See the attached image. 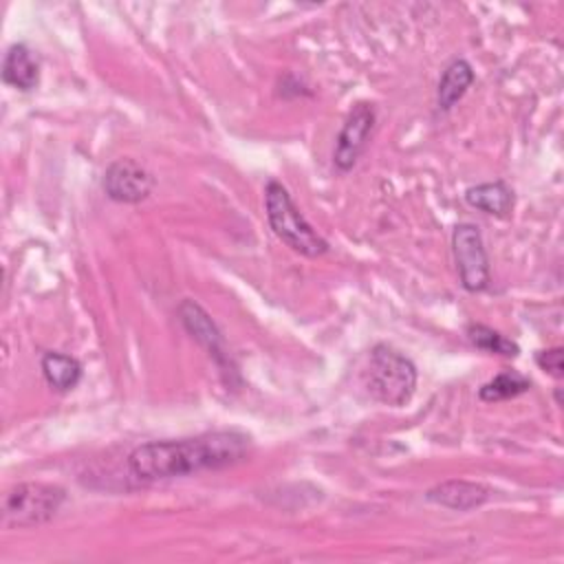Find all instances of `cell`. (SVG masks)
<instances>
[{
	"label": "cell",
	"instance_id": "obj_1",
	"mask_svg": "<svg viewBox=\"0 0 564 564\" xmlns=\"http://www.w3.org/2000/svg\"><path fill=\"white\" fill-rule=\"evenodd\" d=\"M251 436L240 430H214L185 438H161L128 454V471L139 482H161L200 471H218L251 454Z\"/></svg>",
	"mask_w": 564,
	"mask_h": 564
},
{
	"label": "cell",
	"instance_id": "obj_2",
	"mask_svg": "<svg viewBox=\"0 0 564 564\" xmlns=\"http://www.w3.org/2000/svg\"><path fill=\"white\" fill-rule=\"evenodd\" d=\"M419 372L410 357L390 344H375L364 368V386L368 394L390 408L405 405L416 390Z\"/></svg>",
	"mask_w": 564,
	"mask_h": 564
},
{
	"label": "cell",
	"instance_id": "obj_3",
	"mask_svg": "<svg viewBox=\"0 0 564 564\" xmlns=\"http://www.w3.org/2000/svg\"><path fill=\"white\" fill-rule=\"evenodd\" d=\"M264 216L271 231L295 253L319 258L330 249L328 240L304 218L289 189L275 178L264 185Z\"/></svg>",
	"mask_w": 564,
	"mask_h": 564
},
{
	"label": "cell",
	"instance_id": "obj_4",
	"mask_svg": "<svg viewBox=\"0 0 564 564\" xmlns=\"http://www.w3.org/2000/svg\"><path fill=\"white\" fill-rule=\"evenodd\" d=\"M66 502V489L53 482L26 480L9 487L2 496V524L31 529L51 522Z\"/></svg>",
	"mask_w": 564,
	"mask_h": 564
},
{
	"label": "cell",
	"instance_id": "obj_5",
	"mask_svg": "<svg viewBox=\"0 0 564 564\" xmlns=\"http://www.w3.org/2000/svg\"><path fill=\"white\" fill-rule=\"evenodd\" d=\"M452 253L458 269L460 286L467 293L487 291L491 284V269L478 225L458 223L452 229Z\"/></svg>",
	"mask_w": 564,
	"mask_h": 564
},
{
	"label": "cell",
	"instance_id": "obj_6",
	"mask_svg": "<svg viewBox=\"0 0 564 564\" xmlns=\"http://www.w3.org/2000/svg\"><path fill=\"white\" fill-rule=\"evenodd\" d=\"M176 313H178V322L187 330V335L198 346L205 348V352L212 357V361L218 366L220 375L225 377L227 386H231V379L234 377L238 379V366H236V361H234V357H231V352L227 348V341H225L223 330L218 328V324L192 297L181 300Z\"/></svg>",
	"mask_w": 564,
	"mask_h": 564
},
{
	"label": "cell",
	"instance_id": "obj_7",
	"mask_svg": "<svg viewBox=\"0 0 564 564\" xmlns=\"http://www.w3.org/2000/svg\"><path fill=\"white\" fill-rule=\"evenodd\" d=\"M375 126L377 106L372 101H357L348 110L333 148V167L337 174H348L357 165L370 143Z\"/></svg>",
	"mask_w": 564,
	"mask_h": 564
},
{
	"label": "cell",
	"instance_id": "obj_8",
	"mask_svg": "<svg viewBox=\"0 0 564 564\" xmlns=\"http://www.w3.org/2000/svg\"><path fill=\"white\" fill-rule=\"evenodd\" d=\"M156 185L154 174L137 159L121 156L112 161L104 176H101V189L112 203L121 205H137L145 200Z\"/></svg>",
	"mask_w": 564,
	"mask_h": 564
},
{
	"label": "cell",
	"instance_id": "obj_9",
	"mask_svg": "<svg viewBox=\"0 0 564 564\" xmlns=\"http://www.w3.org/2000/svg\"><path fill=\"white\" fill-rule=\"evenodd\" d=\"M491 498V489L471 480H445L425 491V500L452 511H474Z\"/></svg>",
	"mask_w": 564,
	"mask_h": 564
},
{
	"label": "cell",
	"instance_id": "obj_10",
	"mask_svg": "<svg viewBox=\"0 0 564 564\" xmlns=\"http://www.w3.org/2000/svg\"><path fill=\"white\" fill-rule=\"evenodd\" d=\"M2 82L29 93L40 84V62L24 42H13L2 57Z\"/></svg>",
	"mask_w": 564,
	"mask_h": 564
},
{
	"label": "cell",
	"instance_id": "obj_11",
	"mask_svg": "<svg viewBox=\"0 0 564 564\" xmlns=\"http://www.w3.org/2000/svg\"><path fill=\"white\" fill-rule=\"evenodd\" d=\"M465 203L482 214L496 216V218H507L513 212L516 205V192L507 181H489V183H478L465 189Z\"/></svg>",
	"mask_w": 564,
	"mask_h": 564
},
{
	"label": "cell",
	"instance_id": "obj_12",
	"mask_svg": "<svg viewBox=\"0 0 564 564\" xmlns=\"http://www.w3.org/2000/svg\"><path fill=\"white\" fill-rule=\"evenodd\" d=\"M476 73L474 66L465 57H454L441 73L436 84V110L449 112L474 84Z\"/></svg>",
	"mask_w": 564,
	"mask_h": 564
},
{
	"label": "cell",
	"instance_id": "obj_13",
	"mask_svg": "<svg viewBox=\"0 0 564 564\" xmlns=\"http://www.w3.org/2000/svg\"><path fill=\"white\" fill-rule=\"evenodd\" d=\"M40 370L44 381L55 392H70L77 388V383L84 377V366L77 357L59 352V350H46L40 359Z\"/></svg>",
	"mask_w": 564,
	"mask_h": 564
},
{
	"label": "cell",
	"instance_id": "obj_14",
	"mask_svg": "<svg viewBox=\"0 0 564 564\" xmlns=\"http://www.w3.org/2000/svg\"><path fill=\"white\" fill-rule=\"evenodd\" d=\"M529 390H531V379L513 368H507V370H500L487 383H482L478 390V397H480V401L496 403V401L516 399Z\"/></svg>",
	"mask_w": 564,
	"mask_h": 564
},
{
	"label": "cell",
	"instance_id": "obj_15",
	"mask_svg": "<svg viewBox=\"0 0 564 564\" xmlns=\"http://www.w3.org/2000/svg\"><path fill=\"white\" fill-rule=\"evenodd\" d=\"M465 337H467V341H469L474 348L485 350V352H489V355H500V357L513 359V357H518V352H520V346H518L513 339L505 337L502 333L494 330V328L487 326V324H478V322L467 324V326H465Z\"/></svg>",
	"mask_w": 564,
	"mask_h": 564
},
{
	"label": "cell",
	"instance_id": "obj_16",
	"mask_svg": "<svg viewBox=\"0 0 564 564\" xmlns=\"http://www.w3.org/2000/svg\"><path fill=\"white\" fill-rule=\"evenodd\" d=\"M535 364H538L540 370L549 372V375L555 377V379H562V377H564V370H562V348H560V346L538 350V352H535Z\"/></svg>",
	"mask_w": 564,
	"mask_h": 564
}]
</instances>
